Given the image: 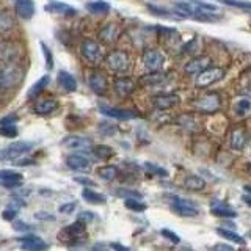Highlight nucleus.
Listing matches in <instances>:
<instances>
[{"label":"nucleus","instance_id":"nucleus-47","mask_svg":"<svg viewBox=\"0 0 251 251\" xmlns=\"http://www.w3.org/2000/svg\"><path fill=\"white\" fill-rule=\"evenodd\" d=\"M212 251H235L231 245H226V243H217V245L212 247Z\"/></svg>","mask_w":251,"mask_h":251},{"label":"nucleus","instance_id":"nucleus-31","mask_svg":"<svg viewBox=\"0 0 251 251\" xmlns=\"http://www.w3.org/2000/svg\"><path fill=\"white\" fill-rule=\"evenodd\" d=\"M217 232H218V235H222L223 239H227V240H231L234 243H239V245H245V239H243L242 235L235 234L234 231L225 229V227H218Z\"/></svg>","mask_w":251,"mask_h":251},{"label":"nucleus","instance_id":"nucleus-27","mask_svg":"<svg viewBox=\"0 0 251 251\" xmlns=\"http://www.w3.org/2000/svg\"><path fill=\"white\" fill-rule=\"evenodd\" d=\"M86 10L93 14H107L110 11V3L102 2V0H96V2L86 3Z\"/></svg>","mask_w":251,"mask_h":251},{"label":"nucleus","instance_id":"nucleus-28","mask_svg":"<svg viewBox=\"0 0 251 251\" xmlns=\"http://www.w3.org/2000/svg\"><path fill=\"white\" fill-rule=\"evenodd\" d=\"M82 196H83L85 201H88L91 204H104L105 202V196L102 195V193H98V192L91 190V188H83Z\"/></svg>","mask_w":251,"mask_h":251},{"label":"nucleus","instance_id":"nucleus-30","mask_svg":"<svg viewBox=\"0 0 251 251\" xmlns=\"http://www.w3.org/2000/svg\"><path fill=\"white\" fill-rule=\"evenodd\" d=\"M184 185L188 188V190H202L204 187H206V182H204V179H201L200 176H187L185 180H184Z\"/></svg>","mask_w":251,"mask_h":251},{"label":"nucleus","instance_id":"nucleus-54","mask_svg":"<svg viewBox=\"0 0 251 251\" xmlns=\"http://www.w3.org/2000/svg\"><path fill=\"white\" fill-rule=\"evenodd\" d=\"M243 188H245V192H247L248 195H251V187H250V185H245Z\"/></svg>","mask_w":251,"mask_h":251},{"label":"nucleus","instance_id":"nucleus-11","mask_svg":"<svg viewBox=\"0 0 251 251\" xmlns=\"http://www.w3.org/2000/svg\"><path fill=\"white\" fill-rule=\"evenodd\" d=\"M88 85L96 94H105L108 88V80L99 71H93V73L88 74Z\"/></svg>","mask_w":251,"mask_h":251},{"label":"nucleus","instance_id":"nucleus-17","mask_svg":"<svg viewBox=\"0 0 251 251\" xmlns=\"http://www.w3.org/2000/svg\"><path fill=\"white\" fill-rule=\"evenodd\" d=\"M14 8H16V13H18V16L24 21H30L31 18H33V14H35L33 0H16Z\"/></svg>","mask_w":251,"mask_h":251},{"label":"nucleus","instance_id":"nucleus-4","mask_svg":"<svg viewBox=\"0 0 251 251\" xmlns=\"http://www.w3.org/2000/svg\"><path fill=\"white\" fill-rule=\"evenodd\" d=\"M226 75V71L222 69V68H207L201 71V73L198 74V77H196V86L198 88H206V86L215 83L218 80H222V78Z\"/></svg>","mask_w":251,"mask_h":251},{"label":"nucleus","instance_id":"nucleus-25","mask_svg":"<svg viewBox=\"0 0 251 251\" xmlns=\"http://www.w3.org/2000/svg\"><path fill=\"white\" fill-rule=\"evenodd\" d=\"M168 78V74L162 73V71H151L149 74L141 77V83L143 85H160L165 83V80Z\"/></svg>","mask_w":251,"mask_h":251},{"label":"nucleus","instance_id":"nucleus-50","mask_svg":"<svg viewBox=\"0 0 251 251\" xmlns=\"http://www.w3.org/2000/svg\"><path fill=\"white\" fill-rule=\"evenodd\" d=\"M5 220H13L14 217H16V210H13V209H6L5 212H3V215H2Z\"/></svg>","mask_w":251,"mask_h":251},{"label":"nucleus","instance_id":"nucleus-48","mask_svg":"<svg viewBox=\"0 0 251 251\" xmlns=\"http://www.w3.org/2000/svg\"><path fill=\"white\" fill-rule=\"evenodd\" d=\"M75 207V202H68V204H63V206L60 207V212L61 214H71V212L74 210Z\"/></svg>","mask_w":251,"mask_h":251},{"label":"nucleus","instance_id":"nucleus-21","mask_svg":"<svg viewBox=\"0 0 251 251\" xmlns=\"http://www.w3.org/2000/svg\"><path fill=\"white\" fill-rule=\"evenodd\" d=\"M120 33H121V30H120V27L116 25V24H107V25H104L99 30V38L105 44H112L118 39Z\"/></svg>","mask_w":251,"mask_h":251},{"label":"nucleus","instance_id":"nucleus-35","mask_svg":"<svg viewBox=\"0 0 251 251\" xmlns=\"http://www.w3.org/2000/svg\"><path fill=\"white\" fill-rule=\"evenodd\" d=\"M99 132L104 137H112V135H115V133L118 132V127L113 123H110V121H102L99 124Z\"/></svg>","mask_w":251,"mask_h":251},{"label":"nucleus","instance_id":"nucleus-37","mask_svg":"<svg viewBox=\"0 0 251 251\" xmlns=\"http://www.w3.org/2000/svg\"><path fill=\"white\" fill-rule=\"evenodd\" d=\"M235 112L240 116H245L251 112V100L248 99H242L237 102V105H235Z\"/></svg>","mask_w":251,"mask_h":251},{"label":"nucleus","instance_id":"nucleus-39","mask_svg":"<svg viewBox=\"0 0 251 251\" xmlns=\"http://www.w3.org/2000/svg\"><path fill=\"white\" fill-rule=\"evenodd\" d=\"M0 180H22V175L13 170H2L0 171Z\"/></svg>","mask_w":251,"mask_h":251},{"label":"nucleus","instance_id":"nucleus-12","mask_svg":"<svg viewBox=\"0 0 251 251\" xmlns=\"http://www.w3.org/2000/svg\"><path fill=\"white\" fill-rule=\"evenodd\" d=\"M135 90V82L130 77H116L113 80V91L120 98H126Z\"/></svg>","mask_w":251,"mask_h":251},{"label":"nucleus","instance_id":"nucleus-7","mask_svg":"<svg viewBox=\"0 0 251 251\" xmlns=\"http://www.w3.org/2000/svg\"><path fill=\"white\" fill-rule=\"evenodd\" d=\"M21 47L13 41L0 43V63H19Z\"/></svg>","mask_w":251,"mask_h":251},{"label":"nucleus","instance_id":"nucleus-55","mask_svg":"<svg viewBox=\"0 0 251 251\" xmlns=\"http://www.w3.org/2000/svg\"><path fill=\"white\" fill-rule=\"evenodd\" d=\"M250 170H251V168H250Z\"/></svg>","mask_w":251,"mask_h":251},{"label":"nucleus","instance_id":"nucleus-20","mask_svg":"<svg viewBox=\"0 0 251 251\" xmlns=\"http://www.w3.org/2000/svg\"><path fill=\"white\" fill-rule=\"evenodd\" d=\"M100 113L108 118H113V120H121V121H127V120H132V118H137V113L129 112V110L112 108V107H102Z\"/></svg>","mask_w":251,"mask_h":251},{"label":"nucleus","instance_id":"nucleus-46","mask_svg":"<svg viewBox=\"0 0 251 251\" xmlns=\"http://www.w3.org/2000/svg\"><path fill=\"white\" fill-rule=\"evenodd\" d=\"M0 184L5 188H18L22 185V180H0Z\"/></svg>","mask_w":251,"mask_h":251},{"label":"nucleus","instance_id":"nucleus-52","mask_svg":"<svg viewBox=\"0 0 251 251\" xmlns=\"http://www.w3.org/2000/svg\"><path fill=\"white\" fill-rule=\"evenodd\" d=\"M112 247H113L115 250H118V251H130L129 248H126V247H123V245H118V243H112Z\"/></svg>","mask_w":251,"mask_h":251},{"label":"nucleus","instance_id":"nucleus-42","mask_svg":"<svg viewBox=\"0 0 251 251\" xmlns=\"http://www.w3.org/2000/svg\"><path fill=\"white\" fill-rule=\"evenodd\" d=\"M145 167L151 171V173H154V175H157V176H162V177H165V176H168V171L167 170H163V168H160V167H157V165H154V163H146Z\"/></svg>","mask_w":251,"mask_h":251},{"label":"nucleus","instance_id":"nucleus-53","mask_svg":"<svg viewBox=\"0 0 251 251\" xmlns=\"http://www.w3.org/2000/svg\"><path fill=\"white\" fill-rule=\"evenodd\" d=\"M242 200L245 201L247 206H250V207H251V195H243V198H242Z\"/></svg>","mask_w":251,"mask_h":251},{"label":"nucleus","instance_id":"nucleus-40","mask_svg":"<svg viewBox=\"0 0 251 251\" xmlns=\"http://www.w3.org/2000/svg\"><path fill=\"white\" fill-rule=\"evenodd\" d=\"M220 2L227 5V6L240 8V10H251V3L250 2H242V0H220Z\"/></svg>","mask_w":251,"mask_h":251},{"label":"nucleus","instance_id":"nucleus-36","mask_svg":"<svg viewBox=\"0 0 251 251\" xmlns=\"http://www.w3.org/2000/svg\"><path fill=\"white\" fill-rule=\"evenodd\" d=\"M177 123L180 126H184V127L188 129V130H195L196 129V121H195L193 115H180L177 118Z\"/></svg>","mask_w":251,"mask_h":251},{"label":"nucleus","instance_id":"nucleus-15","mask_svg":"<svg viewBox=\"0 0 251 251\" xmlns=\"http://www.w3.org/2000/svg\"><path fill=\"white\" fill-rule=\"evenodd\" d=\"M91 140L86 137H78V135H69L63 140V146H66L74 151H86L91 146Z\"/></svg>","mask_w":251,"mask_h":251},{"label":"nucleus","instance_id":"nucleus-9","mask_svg":"<svg viewBox=\"0 0 251 251\" xmlns=\"http://www.w3.org/2000/svg\"><path fill=\"white\" fill-rule=\"evenodd\" d=\"M143 65L149 71H160L165 63V55L157 49H148L143 53Z\"/></svg>","mask_w":251,"mask_h":251},{"label":"nucleus","instance_id":"nucleus-49","mask_svg":"<svg viewBox=\"0 0 251 251\" xmlns=\"http://www.w3.org/2000/svg\"><path fill=\"white\" fill-rule=\"evenodd\" d=\"M18 120V118L16 116H5V118H2V120H0V124L2 126H8V124H14V121Z\"/></svg>","mask_w":251,"mask_h":251},{"label":"nucleus","instance_id":"nucleus-29","mask_svg":"<svg viewBox=\"0 0 251 251\" xmlns=\"http://www.w3.org/2000/svg\"><path fill=\"white\" fill-rule=\"evenodd\" d=\"M47 83H49V75H44V77H41L39 80L36 82V83H33V86L28 90V99H33V98H36L38 94H41L43 93V90L47 86Z\"/></svg>","mask_w":251,"mask_h":251},{"label":"nucleus","instance_id":"nucleus-22","mask_svg":"<svg viewBox=\"0 0 251 251\" xmlns=\"http://www.w3.org/2000/svg\"><path fill=\"white\" fill-rule=\"evenodd\" d=\"M46 11L53 13V14H63V16H73L75 14V8L71 6L68 3H63V2H49L44 6Z\"/></svg>","mask_w":251,"mask_h":251},{"label":"nucleus","instance_id":"nucleus-16","mask_svg":"<svg viewBox=\"0 0 251 251\" xmlns=\"http://www.w3.org/2000/svg\"><path fill=\"white\" fill-rule=\"evenodd\" d=\"M179 104V96L177 94H159L152 99V105L157 110H168Z\"/></svg>","mask_w":251,"mask_h":251},{"label":"nucleus","instance_id":"nucleus-18","mask_svg":"<svg viewBox=\"0 0 251 251\" xmlns=\"http://www.w3.org/2000/svg\"><path fill=\"white\" fill-rule=\"evenodd\" d=\"M66 165L74 171H86V170H90L91 162H90V159H86L85 155L71 154V155H68V159H66Z\"/></svg>","mask_w":251,"mask_h":251},{"label":"nucleus","instance_id":"nucleus-43","mask_svg":"<svg viewBox=\"0 0 251 251\" xmlns=\"http://www.w3.org/2000/svg\"><path fill=\"white\" fill-rule=\"evenodd\" d=\"M41 49H43V52H44V57H46V60H47V68L52 69V68H53V60H52V53H50V49H49V47H47L44 43H41Z\"/></svg>","mask_w":251,"mask_h":251},{"label":"nucleus","instance_id":"nucleus-41","mask_svg":"<svg viewBox=\"0 0 251 251\" xmlns=\"http://www.w3.org/2000/svg\"><path fill=\"white\" fill-rule=\"evenodd\" d=\"M0 135H2V137H8V138H14L16 135H18V129H16L14 124L2 126V127H0Z\"/></svg>","mask_w":251,"mask_h":251},{"label":"nucleus","instance_id":"nucleus-44","mask_svg":"<svg viewBox=\"0 0 251 251\" xmlns=\"http://www.w3.org/2000/svg\"><path fill=\"white\" fill-rule=\"evenodd\" d=\"M160 234L163 235V237H167L170 242H173V243H179V242H180V237H179V235L175 234V232H171L170 229H162Z\"/></svg>","mask_w":251,"mask_h":251},{"label":"nucleus","instance_id":"nucleus-8","mask_svg":"<svg viewBox=\"0 0 251 251\" xmlns=\"http://www.w3.org/2000/svg\"><path fill=\"white\" fill-rule=\"evenodd\" d=\"M171 200H173L171 209L175 210L177 215H180V217H196L200 214L198 207H196L192 201L182 200V198H179V196H173Z\"/></svg>","mask_w":251,"mask_h":251},{"label":"nucleus","instance_id":"nucleus-24","mask_svg":"<svg viewBox=\"0 0 251 251\" xmlns=\"http://www.w3.org/2000/svg\"><path fill=\"white\" fill-rule=\"evenodd\" d=\"M14 27V16L6 8L0 6V35L5 31H10Z\"/></svg>","mask_w":251,"mask_h":251},{"label":"nucleus","instance_id":"nucleus-45","mask_svg":"<svg viewBox=\"0 0 251 251\" xmlns=\"http://www.w3.org/2000/svg\"><path fill=\"white\" fill-rule=\"evenodd\" d=\"M149 11H151L152 14H157V16H171V13L168 10H163V8L160 6H154V5H148Z\"/></svg>","mask_w":251,"mask_h":251},{"label":"nucleus","instance_id":"nucleus-26","mask_svg":"<svg viewBox=\"0 0 251 251\" xmlns=\"http://www.w3.org/2000/svg\"><path fill=\"white\" fill-rule=\"evenodd\" d=\"M247 145V133L243 129H234L231 133V148L235 151H242Z\"/></svg>","mask_w":251,"mask_h":251},{"label":"nucleus","instance_id":"nucleus-3","mask_svg":"<svg viewBox=\"0 0 251 251\" xmlns=\"http://www.w3.org/2000/svg\"><path fill=\"white\" fill-rule=\"evenodd\" d=\"M33 149V143L30 141H14L6 148L0 149V160H16L25 155L28 151Z\"/></svg>","mask_w":251,"mask_h":251},{"label":"nucleus","instance_id":"nucleus-33","mask_svg":"<svg viewBox=\"0 0 251 251\" xmlns=\"http://www.w3.org/2000/svg\"><path fill=\"white\" fill-rule=\"evenodd\" d=\"M93 152H94V155L98 157V159H100V160H107L108 157H112V155H113V149L110 148V146H105V145H98V146H94Z\"/></svg>","mask_w":251,"mask_h":251},{"label":"nucleus","instance_id":"nucleus-14","mask_svg":"<svg viewBox=\"0 0 251 251\" xmlns=\"http://www.w3.org/2000/svg\"><path fill=\"white\" fill-rule=\"evenodd\" d=\"M212 60L209 57H198V58H193L187 63L184 66V73L187 75H195V74H200L201 71L207 69L210 66Z\"/></svg>","mask_w":251,"mask_h":251},{"label":"nucleus","instance_id":"nucleus-2","mask_svg":"<svg viewBox=\"0 0 251 251\" xmlns=\"http://www.w3.org/2000/svg\"><path fill=\"white\" fill-rule=\"evenodd\" d=\"M107 65L116 74H124L130 69V57L124 50H113L107 55Z\"/></svg>","mask_w":251,"mask_h":251},{"label":"nucleus","instance_id":"nucleus-10","mask_svg":"<svg viewBox=\"0 0 251 251\" xmlns=\"http://www.w3.org/2000/svg\"><path fill=\"white\" fill-rule=\"evenodd\" d=\"M19 243L22 250L25 251H46L49 250V243H46L41 237L38 235H24L19 239Z\"/></svg>","mask_w":251,"mask_h":251},{"label":"nucleus","instance_id":"nucleus-19","mask_svg":"<svg viewBox=\"0 0 251 251\" xmlns=\"http://www.w3.org/2000/svg\"><path fill=\"white\" fill-rule=\"evenodd\" d=\"M60 107L58 104V100L57 99H50V98H46V99H41V100H38L36 104H35V112L38 115H50L53 112H57Z\"/></svg>","mask_w":251,"mask_h":251},{"label":"nucleus","instance_id":"nucleus-13","mask_svg":"<svg viewBox=\"0 0 251 251\" xmlns=\"http://www.w3.org/2000/svg\"><path fill=\"white\" fill-rule=\"evenodd\" d=\"M60 235L63 237V240H69V242L80 240L83 235H85V223H82L80 220H78V222L66 226L65 229L61 231Z\"/></svg>","mask_w":251,"mask_h":251},{"label":"nucleus","instance_id":"nucleus-5","mask_svg":"<svg viewBox=\"0 0 251 251\" xmlns=\"http://www.w3.org/2000/svg\"><path fill=\"white\" fill-rule=\"evenodd\" d=\"M220 105H222V99L217 93H209L193 102V107L202 113H214L220 108Z\"/></svg>","mask_w":251,"mask_h":251},{"label":"nucleus","instance_id":"nucleus-51","mask_svg":"<svg viewBox=\"0 0 251 251\" xmlns=\"http://www.w3.org/2000/svg\"><path fill=\"white\" fill-rule=\"evenodd\" d=\"M75 182H78V184H82V185H93L94 182L93 180H90V179H86V177H75Z\"/></svg>","mask_w":251,"mask_h":251},{"label":"nucleus","instance_id":"nucleus-6","mask_svg":"<svg viewBox=\"0 0 251 251\" xmlns=\"http://www.w3.org/2000/svg\"><path fill=\"white\" fill-rule=\"evenodd\" d=\"M80 49H82V55L86 58V61L94 63V65H98V63H100L102 58H104V53H102L99 43H96L94 39H90V38L83 39Z\"/></svg>","mask_w":251,"mask_h":251},{"label":"nucleus","instance_id":"nucleus-23","mask_svg":"<svg viewBox=\"0 0 251 251\" xmlns=\"http://www.w3.org/2000/svg\"><path fill=\"white\" fill-rule=\"evenodd\" d=\"M57 82L65 91H75L77 90V80L74 75H71L68 71H58Z\"/></svg>","mask_w":251,"mask_h":251},{"label":"nucleus","instance_id":"nucleus-38","mask_svg":"<svg viewBox=\"0 0 251 251\" xmlns=\"http://www.w3.org/2000/svg\"><path fill=\"white\" fill-rule=\"evenodd\" d=\"M126 207L130 210H135V212H143V210H146V204L140 202L137 198H127L126 200Z\"/></svg>","mask_w":251,"mask_h":251},{"label":"nucleus","instance_id":"nucleus-34","mask_svg":"<svg viewBox=\"0 0 251 251\" xmlns=\"http://www.w3.org/2000/svg\"><path fill=\"white\" fill-rule=\"evenodd\" d=\"M210 212H212V215H215V217H223V218H234L235 215H237L232 209L225 207V206H212Z\"/></svg>","mask_w":251,"mask_h":251},{"label":"nucleus","instance_id":"nucleus-1","mask_svg":"<svg viewBox=\"0 0 251 251\" xmlns=\"http://www.w3.org/2000/svg\"><path fill=\"white\" fill-rule=\"evenodd\" d=\"M24 78V69L19 63H0V91L16 88Z\"/></svg>","mask_w":251,"mask_h":251},{"label":"nucleus","instance_id":"nucleus-32","mask_svg":"<svg viewBox=\"0 0 251 251\" xmlns=\"http://www.w3.org/2000/svg\"><path fill=\"white\" fill-rule=\"evenodd\" d=\"M98 175L104 180H113L118 176V168L113 167V165H105V167L98 170Z\"/></svg>","mask_w":251,"mask_h":251}]
</instances>
